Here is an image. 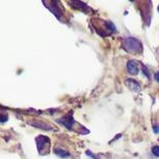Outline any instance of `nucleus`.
Wrapping results in <instances>:
<instances>
[{
  "label": "nucleus",
  "instance_id": "0eeeda50",
  "mask_svg": "<svg viewBox=\"0 0 159 159\" xmlns=\"http://www.w3.org/2000/svg\"><path fill=\"white\" fill-rule=\"evenodd\" d=\"M54 153L56 154V155H58V156H60V157H62V158H67V157H69V153H68L67 151H64V150H62V149H55L54 150Z\"/></svg>",
  "mask_w": 159,
  "mask_h": 159
},
{
  "label": "nucleus",
  "instance_id": "f03ea898",
  "mask_svg": "<svg viewBox=\"0 0 159 159\" xmlns=\"http://www.w3.org/2000/svg\"><path fill=\"white\" fill-rule=\"evenodd\" d=\"M29 124L32 125V126H34L35 128H38V129H43V130H51L52 129V126L50 124H48V123H45L43 122V121H30L29 122Z\"/></svg>",
  "mask_w": 159,
  "mask_h": 159
},
{
  "label": "nucleus",
  "instance_id": "4468645a",
  "mask_svg": "<svg viewBox=\"0 0 159 159\" xmlns=\"http://www.w3.org/2000/svg\"><path fill=\"white\" fill-rule=\"evenodd\" d=\"M158 12H159V6H158Z\"/></svg>",
  "mask_w": 159,
  "mask_h": 159
},
{
  "label": "nucleus",
  "instance_id": "f257e3e1",
  "mask_svg": "<svg viewBox=\"0 0 159 159\" xmlns=\"http://www.w3.org/2000/svg\"><path fill=\"white\" fill-rule=\"evenodd\" d=\"M124 49L130 53H137L142 51V45L137 39L133 37H128L124 40Z\"/></svg>",
  "mask_w": 159,
  "mask_h": 159
},
{
  "label": "nucleus",
  "instance_id": "39448f33",
  "mask_svg": "<svg viewBox=\"0 0 159 159\" xmlns=\"http://www.w3.org/2000/svg\"><path fill=\"white\" fill-rule=\"evenodd\" d=\"M36 143H37V149L40 153H43V148H46V145L47 143L49 144V139H47V137H43V135H39L36 139Z\"/></svg>",
  "mask_w": 159,
  "mask_h": 159
},
{
  "label": "nucleus",
  "instance_id": "6e6552de",
  "mask_svg": "<svg viewBox=\"0 0 159 159\" xmlns=\"http://www.w3.org/2000/svg\"><path fill=\"white\" fill-rule=\"evenodd\" d=\"M50 9L52 10V12H53L54 14H56V17L57 18H60V14H61V12H60L59 9L57 8V6H53V7H50Z\"/></svg>",
  "mask_w": 159,
  "mask_h": 159
},
{
  "label": "nucleus",
  "instance_id": "9b49d317",
  "mask_svg": "<svg viewBox=\"0 0 159 159\" xmlns=\"http://www.w3.org/2000/svg\"><path fill=\"white\" fill-rule=\"evenodd\" d=\"M153 131L155 133H159V126H158V125H157V126H154L153 127Z\"/></svg>",
  "mask_w": 159,
  "mask_h": 159
},
{
  "label": "nucleus",
  "instance_id": "7ed1b4c3",
  "mask_svg": "<svg viewBox=\"0 0 159 159\" xmlns=\"http://www.w3.org/2000/svg\"><path fill=\"white\" fill-rule=\"evenodd\" d=\"M58 123H61V124H63L65 127H67L68 129H70L72 127V125L74 124V118H72V115H68V116H65L63 117V118L61 119H58Z\"/></svg>",
  "mask_w": 159,
  "mask_h": 159
},
{
  "label": "nucleus",
  "instance_id": "1a4fd4ad",
  "mask_svg": "<svg viewBox=\"0 0 159 159\" xmlns=\"http://www.w3.org/2000/svg\"><path fill=\"white\" fill-rule=\"evenodd\" d=\"M152 153L155 156L159 157V146H154V147L152 148Z\"/></svg>",
  "mask_w": 159,
  "mask_h": 159
},
{
  "label": "nucleus",
  "instance_id": "20e7f679",
  "mask_svg": "<svg viewBox=\"0 0 159 159\" xmlns=\"http://www.w3.org/2000/svg\"><path fill=\"white\" fill-rule=\"evenodd\" d=\"M127 70H128L129 74H133V76H135V74H139V64H137V62L133 61V60H129V61L127 62Z\"/></svg>",
  "mask_w": 159,
  "mask_h": 159
},
{
  "label": "nucleus",
  "instance_id": "ddd939ff",
  "mask_svg": "<svg viewBox=\"0 0 159 159\" xmlns=\"http://www.w3.org/2000/svg\"><path fill=\"white\" fill-rule=\"evenodd\" d=\"M155 79H156V81H158V82H159V72H158V74H155Z\"/></svg>",
  "mask_w": 159,
  "mask_h": 159
},
{
  "label": "nucleus",
  "instance_id": "9d476101",
  "mask_svg": "<svg viewBox=\"0 0 159 159\" xmlns=\"http://www.w3.org/2000/svg\"><path fill=\"white\" fill-rule=\"evenodd\" d=\"M106 26H108V28H110L112 31H115V30H116V28H115L114 24H113L112 22H110V21H108V22H106Z\"/></svg>",
  "mask_w": 159,
  "mask_h": 159
},
{
  "label": "nucleus",
  "instance_id": "f8f14e48",
  "mask_svg": "<svg viewBox=\"0 0 159 159\" xmlns=\"http://www.w3.org/2000/svg\"><path fill=\"white\" fill-rule=\"evenodd\" d=\"M143 70H144V74H147V77H148V78H150L149 74H148V70H147V68H145V66H143Z\"/></svg>",
  "mask_w": 159,
  "mask_h": 159
},
{
  "label": "nucleus",
  "instance_id": "423d86ee",
  "mask_svg": "<svg viewBox=\"0 0 159 159\" xmlns=\"http://www.w3.org/2000/svg\"><path fill=\"white\" fill-rule=\"evenodd\" d=\"M125 84H126L127 87H128L130 90H132V91L137 92V91L141 90V86H139V84L133 79H127L126 81H125Z\"/></svg>",
  "mask_w": 159,
  "mask_h": 159
}]
</instances>
